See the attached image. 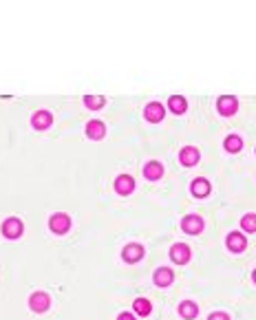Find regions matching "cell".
<instances>
[{
	"label": "cell",
	"instance_id": "ba28073f",
	"mask_svg": "<svg viewBox=\"0 0 256 320\" xmlns=\"http://www.w3.org/2000/svg\"><path fill=\"white\" fill-rule=\"evenodd\" d=\"M225 243H228V250L230 252H239V254L248 247V238H245L243 234H239V232H230L228 241H225Z\"/></svg>",
	"mask_w": 256,
	"mask_h": 320
},
{
	"label": "cell",
	"instance_id": "ffe728a7",
	"mask_svg": "<svg viewBox=\"0 0 256 320\" xmlns=\"http://www.w3.org/2000/svg\"><path fill=\"white\" fill-rule=\"evenodd\" d=\"M132 309H135L139 316H148L150 309H152V305H150V301H146V298H137V301L132 303Z\"/></svg>",
	"mask_w": 256,
	"mask_h": 320
},
{
	"label": "cell",
	"instance_id": "603a6c76",
	"mask_svg": "<svg viewBox=\"0 0 256 320\" xmlns=\"http://www.w3.org/2000/svg\"><path fill=\"white\" fill-rule=\"evenodd\" d=\"M208 320H230L228 314H223V312H217V314H212Z\"/></svg>",
	"mask_w": 256,
	"mask_h": 320
},
{
	"label": "cell",
	"instance_id": "d4e9b609",
	"mask_svg": "<svg viewBox=\"0 0 256 320\" xmlns=\"http://www.w3.org/2000/svg\"><path fill=\"white\" fill-rule=\"evenodd\" d=\"M252 278H254V283H256V270H254V274H252Z\"/></svg>",
	"mask_w": 256,
	"mask_h": 320
},
{
	"label": "cell",
	"instance_id": "52a82bcc",
	"mask_svg": "<svg viewBox=\"0 0 256 320\" xmlns=\"http://www.w3.org/2000/svg\"><path fill=\"white\" fill-rule=\"evenodd\" d=\"M122 256H124L126 263H137L141 261V256H144V247L139 245V243H128L124 247V252H122Z\"/></svg>",
	"mask_w": 256,
	"mask_h": 320
},
{
	"label": "cell",
	"instance_id": "9a60e30c",
	"mask_svg": "<svg viewBox=\"0 0 256 320\" xmlns=\"http://www.w3.org/2000/svg\"><path fill=\"white\" fill-rule=\"evenodd\" d=\"M172 281H175V274H172V270H168V267H159L155 272V283L159 287H168Z\"/></svg>",
	"mask_w": 256,
	"mask_h": 320
},
{
	"label": "cell",
	"instance_id": "44dd1931",
	"mask_svg": "<svg viewBox=\"0 0 256 320\" xmlns=\"http://www.w3.org/2000/svg\"><path fill=\"white\" fill-rule=\"evenodd\" d=\"M104 98H102V95H86L84 98V104L89 106V108H93V110H97V108H102V106H104Z\"/></svg>",
	"mask_w": 256,
	"mask_h": 320
},
{
	"label": "cell",
	"instance_id": "ac0fdd59",
	"mask_svg": "<svg viewBox=\"0 0 256 320\" xmlns=\"http://www.w3.org/2000/svg\"><path fill=\"white\" fill-rule=\"evenodd\" d=\"M179 314H181L186 320H192V318H197V314H199V307L194 303L190 301H186V303H181V307H179Z\"/></svg>",
	"mask_w": 256,
	"mask_h": 320
},
{
	"label": "cell",
	"instance_id": "3957f363",
	"mask_svg": "<svg viewBox=\"0 0 256 320\" xmlns=\"http://www.w3.org/2000/svg\"><path fill=\"white\" fill-rule=\"evenodd\" d=\"M190 247L186 245V243H175V245L170 247V258L177 263V265H186L188 261H190Z\"/></svg>",
	"mask_w": 256,
	"mask_h": 320
},
{
	"label": "cell",
	"instance_id": "7402d4cb",
	"mask_svg": "<svg viewBox=\"0 0 256 320\" xmlns=\"http://www.w3.org/2000/svg\"><path fill=\"white\" fill-rule=\"evenodd\" d=\"M241 227H243L245 232H256V214H245L243 219H241Z\"/></svg>",
	"mask_w": 256,
	"mask_h": 320
},
{
	"label": "cell",
	"instance_id": "4fadbf2b",
	"mask_svg": "<svg viewBox=\"0 0 256 320\" xmlns=\"http://www.w3.org/2000/svg\"><path fill=\"white\" fill-rule=\"evenodd\" d=\"M179 161H181L183 166H194L199 161V150L192 148V146H186V148L179 152Z\"/></svg>",
	"mask_w": 256,
	"mask_h": 320
},
{
	"label": "cell",
	"instance_id": "e0dca14e",
	"mask_svg": "<svg viewBox=\"0 0 256 320\" xmlns=\"http://www.w3.org/2000/svg\"><path fill=\"white\" fill-rule=\"evenodd\" d=\"M168 106H170V110H172V113H175V115L186 113V108H188L186 98H181V95H172V98L168 100Z\"/></svg>",
	"mask_w": 256,
	"mask_h": 320
},
{
	"label": "cell",
	"instance_id": "5bb4252c",
	"mask_svg": "<svg viewBox=\"0 0 256 320\" xmlns=\"http://www.w3.org/2000/svg\"><path fill=\"white\" fill-rule=\"evenodd\" d=\"M86 135L91 137V139H102V137L106 135V128H104V124L102 121H97V119H93V121H89L86 124Z\"/></svg>",
	"mask_w": 256,
	"mask_h": 320
},
{
	"label": "cell",
	"instance_id": "8992f818",
	"mask_svg": "<svg viewBox=\"0 0 256 320\" xmlns=\"http://www.w3.org/2000/svg\"><path fill=\"white\" fill-rule=\"evenodd\" d=\"M181 227H183L186 234H199V232L203 230V219L201 216H197V214H190V216H186V219L181 221Z\"/></svg>",
	"mask_w": 256,
	"mask_h": 320
},
{
	"label": "cell",
	"instance_id": "cb8c5ba5",
	"mask_svg": "<svg viewBox=\"0 0 256 320\" xmlns=\"http://www.w3.org/2000/svg\"><path fill=\"white\" fill-rule=\"evenodd\" d=\"M117 320H135V316H132V314H120Z\"/></svg>",
	"mask_w": 256,
	"mask_h": 320
},
{
	"label": "cell",
	"instance_id": "9c48e42d",
	"mask_svg": "<svg viewBox=\"0 0 256 320\" xmlns=\"http://www.w3.org/2000/svg\"><path fill=\"white\" fill-rule=\"evenodd\" d=\"M115 190L120 192V195H130V192L135 190V179H132L130 175H120L115 179Z\"/></svg>",
	"mask_w": 256,
	"mask_h": 320
},
{
	"label": "cell",
	"instance_id": "d6986e66",
	"mask_svg": "<svg viewBox=\"0 0 256 320\" xmlns=\"http://www.w3.org/2000/svg\"><path fill=\"white\" fill-rule=\"evenodd\" d=\"M225 150L228 152H241V148H243V141H241V137L237 135H230V137H225Z\"/></svg>",
	"mask_w": 256,
	"mask_h": 320
},
{
	"label": "cell",
	"instance_id": "6da1fadb",
	"mask_svg": "<svg viewBox=\"0 0 256 320\" xmlns=\"http://www.w3.org/2000/svg\"><path fill=\"white\" fill-rule=\"evenodd\" d=\"M49 227H51V232H55V234H66V232H69V227H71L69 214H64V212L53 214V216H51V221H49Z\"/></svg>",
	"mask_w": 256,
	"mask_h": 320
},
{
	"label": "cell",
	"instance_id": "5b68a950",
	"mask_svg": "<svg viewBox=\"0 0 256 320\" xmlns=\"http://www.w3.org/2000/svg\"><path fill=\"white\" fill-rule=\"evenodd\" d=\"M2 234L7 238H18L20 234H22V221L9 216V219L2 223Z\"/></svg>",
	"mask_w": 256,
	"mask_h": 320
},
{
	"label": "cell",
	"instance_id": "30bf717a",
	"mask_svg": "<svg viewBox=\"0 0 256 320\" xmlns=\"http://www.w3.org/2000/svg\"><path fill=\"white\" fill-rule=\"evenodd\" d=\"M163 115H166V110H163V106L159 102H152V104L146 106V119L152 121V124H157V121L163 119Z\"/></svg>",
	"mask_w": 256,
	"mask_h": 320
},
{
	"label": "cell",
	"instance_id": "8fae6325",
	"mask_svg": "<svg viewBox=\"0 0 256 320\" xmlns=\"http://www.w3.org/2000/svg\"><path fill=\"white\" fill-rule=\"evenodd\" d=\"M51 121H53V115H51L49 110H38V113L33 115L31 124H33V128L44 130V128H49V126H51Z\"/></svg>",
	"mask_w": 256,
	"mask_h": 320
},
{
	"label": "cell",
	"instance_id": "7c38bea8",
	"mask_svg": "<svg viewBox=\"0 0 256 320\" xmlns=\"http://www.w3.org/2000/svg\"><path fill=\"white\" fill-rule=\"evenodd\" d=\"M190 190H192L194 197H201V199H203V197L210 195V190H212V188H210V181H208V179H203V177H197V179L192 181Z\"/></svg>",
	"mask_w": 256,
	"mask_h": 320
},
{
	"label": "cell",
	"instance_id": "7a4b0ae2",
	"mask_svg": "<svg viewBox=\"0 0 256 320\" xmlns=\"http://www.w3.org/2000/svg\"><path fill=\"white\" fill-rule=\"evenodd\" d=\"M29 307H31L35 314H44V312H47V309L51 307L49 294H44V292H35V294H31V298H29Z\"/></svg>",
	"mask_w": 256,
	"mask_h": 320
},
{
	"label": "cell",
	"instance_id": "2e32d148",
	"mask_svg": "<svg viewBox=\"0 0 256 320\" xmlns=\"http://www.w3.org/2000/svg\"><path fill=\"white\" fill-rule=\"evenodd\" d=\"M161 175H163V166L159 164V161H150V164L144 166V177H146V179L157 181Z\"/></svg>",
	"mask_w": 256,
	"mask_h": 320
},
{
	"label": "cell",
	"instance_id": "277c9868",
	"mask_svg": "<svg viewBox=\"0 0 256 320\" xmlns=\"http://www.w3.org/2000/svg\"><path fill=\"white\" fill-rule=\"evenodd\" d=\"M217 108H219V113L221 115L230 117V115H234L239 110V102H237L234 95H223V98L217 102Z\"/></svg>",
	"mask_w": 256,
	"mask_h": 320
}]
</instances>
